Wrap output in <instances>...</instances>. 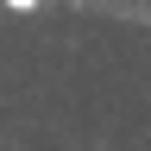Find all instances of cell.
Here are the masks:
<instances>
[{
  "mask_svg": "<svg viewBox=\"0 0 151 151\" xmlns=\"http://www.w3.org/2000/svg\"><path fill=\"white\" fill-rule=\"evenodd\" d=\"M0 6H6V13H38L44 0H0Z\"/></svg>",
  "mask_w": 151,
  "mask_h": 151,
  "instance_id": "6da1fadb",
  "label": "cell"
}]
</instances>
